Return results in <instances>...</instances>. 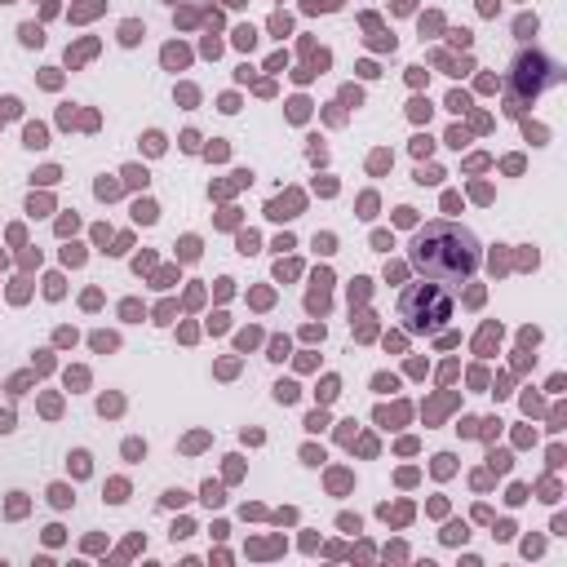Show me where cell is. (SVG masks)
<instances>
[{
  "label": "cell",
  "mask_w": 567,
  "mask_h": 567,
  "mask_svg": "<svg viewBox=\"0 0 567 567\" xmlns=\"http://www.w3.org/2000/svg\"><path fill=\"white\" fill-rule=\"evenodd\" d=\"M412 261L421 275H430L439 284H461L478 270L483 248H478L474 230H465L461 221H430L412 239Z\"/></svg>",
  "instance_id": "obj_1"
},
{
  "label": "cell",
  "mask_w": 567,
  "mask_h": 567,
  "mask_svg": "<svg viewBox=\"0 0 567 567\" xmlns=\"http://www.w3.org/2000/svg\"><path fill=\"white\" fill-rule=\"evenodd\" d=\"M399 319H403V328L408 332H421V337H430V332H439L447 319H452V297H447V288L434 279V284H408L403 288V297H399Z\"/></svg>",
  "instance_id": "obj_2"
}]
</instances>
